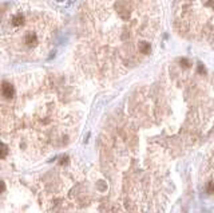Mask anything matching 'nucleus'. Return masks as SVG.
Segmentation results:
<instances>
[{"mask_svg": "<svg viewBox=\"0 0 214 213\" xmlns=\"http://www.w3.org/2000/svg\"><path fill=\"white\" fill-rule=\"evenodd\" d=\"M1 94H3V97L7 98V99L13 98V95H15V89H13V86L10 83V82L4 81L1 83Z\"/></svg>", "mask_w": 214, "mask_h": 213, "instance_id": "obj_2", "label": "nucleus"}, {"mask_svg": "<svg viewBox=\"0 0 214 213\" xmlns=\"http://www.w3.org/2000/svg\"><path fill=\"white\" fill-rule=\"evenodd\" d=\"M181 65L183 66V67H190V62L187 59H181Z\"/></svg>", "mask_w": 214, "mask_h": 213, "instance_id": "obj_5", "label": "nucleus"}, {"mask_svg": "<svg viewBox=\"0 0 214 213\" xmlns=\"http://www.w3.org/2000/svg\"><path fill=\"white\" fill-rule=\"evenodd\" d=\"M67 164H68V158H67V157L60 158V165H67Z\"/></svg>", "mask_w": 214, "mask_h": 213, "instance_id": "obj_6", "label": "nucleus"}, {"mask_svg": "<svg viewBox=\"0 0 214 213\" xmlns=\"http://www.w3.org/2000/svg\"><path fill=\"white\" fill-rule=\"evenodd\" d=\"M0 148H1V158H4V157L7 156V146H5L4 143H1Z\"/></svg>", "mask_w": 214, "mask_h": 213, "instance_id": "obj_3", "label": "nucleus"}, {"mask_svg": "<svg viewBox=\"0 0 214 213\" xmlns=\"http://www.w3.org/2000/svg\"><path fill=\"white\" fill-rule=\"evenodd\" d=\"M213 190H214V184L209 182L207 184V193H213Z\"/></svg>", "mask_w": 214, "mask_h": 213, "instance_id": "obj_4", "label": "nucleus"}, {"mask_svg": "<svg viewBox=\"0 0 214 213\" xmlns=\"http://www.w3.org/2000/svg\"><path fill=\"white\" fill-rule=\"evenodd\" d=\"M11 30V38L15 39L20 36V40L16 42L15 47H20L21 51L27 52L28 57H35V52L39 55L44 54L48 48V39L52 32H47V28H42V23H31V12L16 11L10 15L8 23H4Z\"/></svg>", "mask_w": 214, "mask_h": 213, "instance_id": "obj_1", "label": "nucleus"}]
</instances>
